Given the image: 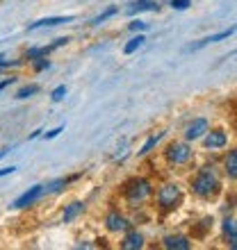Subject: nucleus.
Wrapping results in <instances>:
<instances>
[{
	"instance_id": "15",
	"label": "nucleus",
	"mask_w": 237,
	"mask_h": 250,
	"mask_svg": "<svg viewBox=\"0 0 237 250\" xmlns=\"http://www.w3.org/2000/svg\"><path fill=\"white\" fill-rule=\"evenodd\" d=\"M226 173H228L231 180L237 178V150L228 152V157H226Z\"/></svg>"
},
{
	"instance_id": "22",
	"label": "nucleus",
	"mask_w": 237,
	"mask_h": 250,
	"mask_svg": "<svg viewBox=\"0 0 237 250\" xmlns=\"http://www.w3.org/2000/svg\"><path fill=\"white\" fill-rule=\"evenodd\" d=\"M64 96H66V86L62 84V86H57L53 91V103H59V100H64Z\"/></svg>"
},
{
	"instance_id": "6",
	"label": "nucleus",
	"mask_w": 237,
	"mask_h": 250,
	"mask_svg": "<svg viewBox=\"0 0 237 250\" xmlns=\"http://www.w3.org/2000/svg\"><path fill=\"white\" fill-rule=\"evenodd\" d=\"M208 127H210V123L205 119H196V121H191L187 127H185V139L187 141H194V139L198 137H203L205 132H208Z\"/></svg>"
},
{
	"instance_id": "20",
	"label": "nucleus",
	"mask_w": 237,
	"mask_h": 250,
	"mask_svg": "<svg viewBox=\"0 0 237 250\" xmlns=\"http://www.w3.org/2000/svg\"><path fill=\"white\" fill-rule=\"evenodd\" d=\"M117 12H118L117 7H110L107 12H103V14H100V16H96V19H94L92 23H94V25H100V23H105L107 19H112V16H114V14H117Z\"/></svg>"
},
{
	"instance_id": "17",
	"label": "nucleus",
	"mask_w": 237,
	"mask_h": 250,
	"mask_svg": "<svg viewBox=\"0 0 237 250\" xmlns=\"http://www.w3.org/2000/svg\"><path fill=\"white\" fill-rule=\"evenodd\" d=\"M144 41H146L144 37H142V34H137L135 39H130V41H128V43L123 46V53H125V55H132L135 50H139V48L144 46Z\"/></svg>"
},
{
	"instance_id": "3",
	"label": "nucleus",
	"mask_w": 237,
	"mask_h": 250,
	"mask_svg": "<svg viewBox=\"0 0 237 250\" xmlns=\"http://www.w3.org/2000/svg\"><path fill=\"white\" fill-rule=\"evenodd\" d=\"M183 200V193L178 189V185H162L158 191V207L162 211H171L176 209Z\"/></svg>"
},
{
	"instance_id": "10",
	"label": "nucleus",
	"mask_w": 237,
	"mask_h": 250,
	"mask_svg": "<svg viewBox=\"0 0 237 250\" xmlns=\"http://www.w3.org/2000/svg\"><path fill=\"white\" fill-rule=\"evenodd\" d=\"M165 248H171V250H190L191 248V241L183 234H176V237H166L165 239Z\"/></svg>"
},
{
	"instance_id": "19",
	"label": "nucleus",
	"mask_w": 237,
	"mask_h": 250,
	"mask_svg": "<svg viewBox=\"0 0 237 250\" xmlns=\"http://www.w3.org/2000/svg\"><path fill=\"white\" fill-rule=\"evenodd\" d=\"M34 93H39V84H27V86H23V89L16 93V98L25 100V98H30V96H34Z\"/></svg>"
},
{
	"instance_id": "1",
	"label": "nucleus",
	"mask_w": 237,
	"mask_h": 250,
	"mask_svg": "<svg viewBox=\"0 0 237 250\" xmlns=\"http://www.w3.org/2000/svg\"><path fill=\"white\" fill-rule=\"evenodd\" d=\"M191 191L201 198H210L219 191V175L212 166H205L203 171L196 173V178L191 180Z\"/></svg>"
},
{
	"instance_id": "14",
	"label": "nucleus",
	"mask_w": 237,
	"mask_h": 250,
	"mask_svg": "<svg viewBox=\"0 0 237 250\" xmlns=\"http://www.w3.org/2000/svg\"><path fill=\"white\" fill-rule=\"evenodd\" d=\"M82 209H85V205H82V203H71L64 209V214H62V221H64V223H71L73 218L82 214Z\"/></svg>"
},
{
	"instance_id": "30",
	"label": "nucleus",
	"mask_w": 237,
	"mask_h": 250,
	"mask_svg": "<svg viewBox=\"0 0 237 250\" xmlns=\"http://www.w3.org/2000/svg\"><path fill=\"white\" fill-rule=\"evenodd\" d=\"M0 71H2V66H0Z\"/></svg>"
},
{
	"instance_id": "13",
	"label": "nucleus",
	"mask_w": 237,
	"mask_h": 250,
	"mask_svg": "<svg viewBox=\"0 0 237 250\" xmlns=\"http://www.w3.org/2000/svg\"><path fill=\"white\" fill-rule=\"evenodd\" d=\"M235 32L233 27H228V30H224V32H219V34H212V37H205V39H201L196 43V46H191V50H198V48H203V46H208V43H217V41H221V39H228L231 34Z\"/></svg>"
},
{
	"instance_id": "26",
	"label": "nucleus",
	"mask_w": 237,
	"mask_h": 250,
	"mask_svg": "<svg viewBox=\"0 0 237 250\" xmlns=\"http://www.w3.org/2000/svg\"><path fill=\"white\" fill-rule=\"evenodd\" d=\"M59 132H64V127H62V125H59V127H55V130H50V132H46V139H55Z\"/></svg>"
},
{
	"instance_id": "16",
	"label": "nucleus",
	"mask_w": 237,
	"mask_h": 250,
	"mask_svg": "<svg viewBox=\"0 0 237 250\" xmlns=\"http://www.w3.org/2000/svg\"><path fill=\"white\" fill-rule=\"evenodd\" d=\"M224 232H226V237H228V241H231V248H235V244H237L235 218H226V221H224Z\"/></svg>"
},
{
	"instance_id": "23",
	"label": "nucleus",
	"mask_w": 237,
	"mask_h": 250,
	"mask_svg": "<svg viewBox=\"0 0 237 250\" xmlns=\"http://www.w3.org/2000/svg\"><path fill=\"white\" fill-rule=\"evenodd\" d=\"M32 62H34V68H37V71H44V68H48V66H50V62L44 60V57H39V60H32Z\"/></svg>"
},
{
	"instance_id": "18",
	"label": "nucleus",
	"mask_w": 237,
	"mask_h": 250,
	"mask_svg": "<svg viewBox=\"0 0 237 250\" xmlns=\"http://www.w3.org/2000/svg\"><path fill=\"white\" fill-rule=\"evenodd\" d=\"M165 137V134H162V132H160V134H155V137H151L148 139V141H146L144 146H142V150H139V155H148V152L153 150V148H155V146L160 144V139Z\"/></svg>"
},
{
	"instance_id": "24",
	"label": "nucleus",
	"mask_w": 237,
	"mask_h": 250,
	"mask_svg": "<svg viewBox=\"0 0 237 250\" xmlns=\"http://www.w3.org/2000/svg\"><path fill=\"white\" fill-rule=\"evenodd\" d=\"M191 0H171V7L173 9H187Z\"/></svg>"
},
{
	"instance_id": "8",
	"label": "nucleus",
	"mask_w": 237,
	"mask_h": 250,
	"mask_svg": "<svg viewBox=\"0 0 237 250\" xmlns=\"http://www.w3.org/2000/svg\"><path fill=\"white\" fill-rule=\"evenodd\" d=\"M228 144V137H226L224 130H212L205 134V148H210V150H217V148H224Z\"/></svg>"
},
{
	"instance_id": "5",
	"label": "nucleus",
	"mask_w": 237,
	"mask_h": 250,
	"mask_svg": "<svg viewBox=\"0 0 237 250\" xmlns=\"http://www.w3.org/2000/svg\"><path fill=\"white\" fill-rule=\"evenodd\" d=\"M41 193H44V187H41V185L30 187V189H27L23 196L14 200V207H16V209H23V207H27V205H32L34 200H39Z\"/></svg>"
},
{
	"instance_id": "7",
	"label": "nucleus",
	"mask_w": 237,
	"mask_h": 250,
	"mask_svg": "<svg viewBox=\"0 0 237 250\" xmlns=\"http://www.w3.org/2000/svg\"><path fill=\"white\" fill-rule=\"evenodd\" d=\"M105 225L110 232H125L128 228H130V223H128V218L121 216L118 211H110L105 218Z\"/></svg>"
},
{
	"instance_id": "21",
	"label": "nucleus",
	"mask_w": 237,
	"mask_h": 250,
	"mask_svg": "<svg viewBox=\"0 0 237 250\" xmlns=\"http://www.w3.org/2000/svg\"><path fill=\"white\" fill-rule=\"evenodd\" d=\"M62 187H66V182H64V180H55V182H50V185H48L44 191H46V193H55V191H59V189H62Z\"/></svg>"
},
{
	"instance_id": "2",
	"label": "nucleus",
	"mask_w": 237,
	"mask_h": 250,
	"mask_svg": "<svg viewBox=\"0 0 237 250\" xmlns=\"http://www.w3.org/2000/svg\"><path fill=\"white\" fill-rule=\"evenodd\" d=\"M151 191H153V187L146 178H132L123 185V196L132 207H137V205L144 203L146 198L151 196Z\"/></svg>"
},
{
	"instance_id": "29",
	"label": "nucleus",
	"mask_w": 237,
	"mask_h": 250,
	"mask_svg": "<svg viewBox=\"0 0 237 250\" xmlns=\"http://www.w3.org/2000/svg\"><path fill=\"white\" fill-rule=\"evenodd\" d=\"M2 155H5V150H0V157H2Z\"/></svg>"
},
{
	"instance_id": "9",
	"label": "nucleus",
	"mask_w": 237,
	"mask_h": 250,
	"mask_svg": "<svg viewBox=\"0 0 237 250\" xmlns=\"http://www.w3.org/2000/svg\"><path fill=\"white\" fill-rule=\"evenodd\" d=\"M73 16H50V19H39L34 21L32 25H27V30H39V27H55L62 23H71Z\"/></svg>"
},
{
	"instance_id": "25",
	"label": "nucleus",
	"mask_w": 237,
	"mask_h": 250,
	"mask_svg": "<svg viewBox=\"0 0 237 250\" xmlns=\"http://www.w3.org/2000/svg\"><path fill=\"white\" fill-rule=\"evenodd\" d=\"M146 27H148V25H146L144 21H132V23H130V30H132V32H137V30H146Z\"/></svg>"
},
{
	"instance_id": "4",
	"label": "nucleus",
	"mask_w": 237,
	"mask_h": 250,
	"mask_svg": "<svg viewBox=\"0 0 237 250\" xmlns=\"http://www.w3.org/2000/svg\"><path fill=\"white\" fill-rule=\"evenodd\" d=\"M166 159L171 164H187L191 159V148L187 144H171L166 150Z\"/></svg>"
},
{
	"instance_id": "12",
	"label": "nucleus",
	"mask_w": 237,
	"mask_h": 250,
	"mask_svg": "<svg viewBox=\"0 0 237 250\" xmlns=\"http://www.w3.org/2000/svg\"><path fill=\"white\" fill-rule=\"evenodd\" d=\"M142 246H144V237L139 232H128L125 239L121 241V248L125 250H135V248H142Z\"/></svg>"
},
{
	"instance_id": "11",
	"label": "nucleus",
	"mask_w": 237,
	"mask_h": 250,
	"mask_svg": "<svg viewBox=\"0 0 237 250\" xmlns=\"http://www.w3.org/2000/svg\"><path fill=\"white\" fill-rule=\"evenodd\" d=\"M139 12H158V5L153 0H137V2H130L128 7V14H139Z\"/></svg>"
},
{
	"instance_id": "27",
	"label": "nucleus",
	"mask_w": 237,
	"mask_h": 250,
	"mask_svg": "<svg viewBox=\"0 0 237 250\" xmlns=\"http://www.w3.org/2000/svg\"><path fill=\"white\" fill-rule=\"evenodd\" d=\"M16 171V166H7V168H0V178H5V175H9V173Z\"/></svg>"
},
{
	"instance_id": "28",
	"label": "nucleus",
	"mask_w": 237,
	"mask_h": 250,
	"mask_svg": "<svg viewBox=\"0 0 237 250\" xmlns=\"http://www.w3.org/2000/svg\"><path fill=\"white\" fill-rule=\"evenodd\" d=\"M14 82V78H9V80H2V82H0V91H2V89H7V86L12 84Z\"/></svg>"
}]
</instances>
